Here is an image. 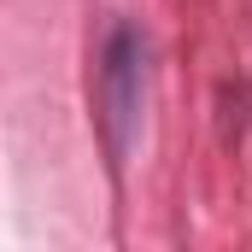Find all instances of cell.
Returning <instances> with one entry per match:
<instances>
[{
	"mask_svg": "<svg viewBox=\"0 0 252 252\" xmlns=\"http://www.w3.org/2000/svg\"><path fill=\"white\" fill-rule=\"evenodd\" d=\"M141 100H147V41L135 24H112L100 41V64H94V124L106 135L112 170H124L129 147H135Z\"/></svg>",
	"mask_w": 252,
	"mask_h": 252,
	"instance_id": "obj_1",
	"label": "cell"
}]
</instances>
